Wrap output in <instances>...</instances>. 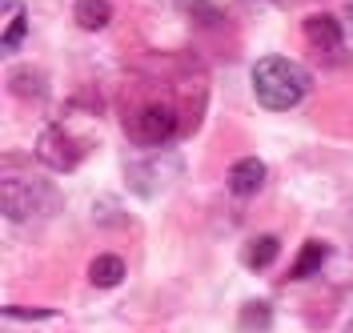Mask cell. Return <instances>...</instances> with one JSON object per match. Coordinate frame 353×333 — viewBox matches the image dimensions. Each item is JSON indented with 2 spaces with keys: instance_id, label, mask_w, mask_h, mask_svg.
I'll return each mask as SVG.
<instances>
[{
  "instance_id": "obj_1",
  "label": "cell",
  "mask_w": 353,
  "mask_h": 333,
  "mask_svg": "<svg viewBox=\"0 0 353 333\" xmlns=\"http://www.w3.org/2000/svg\"><path fill=\"white\" fill-rule=\"evenodd\" d=\"M309 72L301 65H293L285 57H261L253 65V92L269 112H285L293 109L301 97L309 92Z\"/></svg>"
},
{
  "instance_id": "obj_2",
  "label": "cell",
  "mask_w": 353,
  "mask_h": 333,
  "mask_svg": "<svg viewBox=\"0 0 353 333\" xmlns=\"http://www.w3.org/2000/svg\"><path fill=\"white\" fill-rule=\"evenodd\" d=\"M173 133H176V117L165 109V105H149V109H141L129 121V137L137 141V145H145V149L165 145Z\"/></svg>"
},
{
  "instance_id": "obj_3",
  "label": "cell",
  "mask_w": 353,
  "mask_h": 333,
  "mask_svg": "<svg viewBox=\"0 0 353 333\" xmlns=\"http://www.w3.org/2000/svg\"><path fill=\"white\" fill-rule=\"evenodd\" d=\"M37 161L44 169H52V173H72L81 165V149L61 129H44L41 141H37Z\"/></svg>"
},
{
  "instance_id": "obj_4",
  "label": "cell",
  "mask_w": 353,
  "mask_h": 333,
  "mask_svg": "<svg viewBox=\"0 0 353 333\" xmlns=\"http://www.w3.org/2000/svg\"><path fill=\"white\" fill-rule=\"evenodd\" d=\"M225 185H229L233 197H253V193H261V185H265V165L257 157H241V161L229 165Z\"/></svg>"
},
{
  "instance_id": "obj_5",
  "label": "cell",
  "mask_w": 353,
  "mask_h": 333,
  "mask_svg": "<svg viewBox=\"0 0 353 333\" xmlns=\"http://www.w3.org/2000/svg\"><path fill=\"white\" fill-rule=\"evenodd\" d=\"M305 41L317 48V52H337L341 41H345V28H341L337 17L317 12V17H305Z\"/></svg>"
},
{
  "instance_id": "obj_6",
  "label": "cell",
  "mask_w": 353,
  "mask_h": 333,
  "mask_svg": "<svg viewBox=\"0 0 353 333\" xmlns=\"http://www.w3.org/2000/svg\"><path fill=\"white\" fill-rule=\"evenodd\" d=\"M72 17H77V24L85 32H101V28L112 24V4L109 0H77L72 4Z\"/></svg>"
},
{
  "instance_id": "obj_7",
  "label": "cell",
  "mask_w": 353,
  "mask_h": 333,
  "mask_svg": "<svg viewBox=\"0 0 353 333\" xmlns=\"http://www.w3.org/2000/svg\"><path fill=\"white\" fill-rule=\"evenodd\" d=\"M325 257H330V245L325 241H305L301 253H297V261H293V269H289V281H305V277H313L317 269L325 265Z\"/></svg>"
},
{
  "instance_id": "obj_8",
  "label": "cell",
  "mask_w": 353,
  "mask_h": 333,
  "mask_svg": "<svg viewBox=\"0 0 353 333\" xmlns=\"http://www.w3.org/2000/svg\"><path fill=\"white\" fill-rule=\"evenodd\" d=\"M88 281L97 289H112L125 281V261L117 257V253H101V257H92V265H88Z\"/></svg>"
},
{
  "instance_id": "obj_9",
  "label": "cell",
  "mask_w": 353,
  "mask_h": 333,
  "mask_svg": "<svg viewBox=\"0 0 353 333\" xmlns=\"http://www.w3.org/2000/svg\"><path fill=\"white\" fill-rule=\"evenodd\" d=\"M277 257H281V241L265 233V237H257V241H249V249H245V257H241V261H245V269L261 273V269H269L273 261H277Z\"/></svg>"
},
{
  "instance_id": "obj_10",
  "label": "cell",
  "mask_w": 353,
  "mask_h": 333,
  "mask_svg": "<svg viewBox=\"0 0 353 333\" xmlns=\"http://www.w3.org/2000/svg\"><path fill=\"white\" fill-rule=\"evenodd\" d=\"M181 8L193 12L201 24H221V8L217 4H209V0H181Z\"/></svg>"
},
{
  "instance_id": "obj_11",
  "label": "cell",
  "mask_w": 353,
  "mask_h": 333,
  "mask_svg": "<svg viewBox=\"0 0 353 333\" xmlns=\"http://www.w3.org/2000/svg\"><path fill=\"white\" fill-rule=\"evenodd\" d=\"M245 317H241V325L245 330H269V305L265 301H253V305H245Z\"/></svg>"
},
{
  "instance_id": "obj_12",
  "label": "cell",
  "mask_w": 353,
  "mask_h": 333,
  "mask_svg": "<svg viewBox=\"0 0 353 333\" xmlns=\"http://www.w3.org/2000/svg\"><path fill=\"white\" fill-rule=\"evenodd\" d=\"M24 32H28V21H24V12H17L12 21H4V48L12 52V48L24 41Z\"/></svg>"
},
{
  "instance_id": "obj_13",
  "label": "cell",
  "mask_w": 353,
  "mask_h": 333,
  "mask_svg": "<svg viewBox=\"0 0 353 333\" xmlns=\"http://www.w3.org/2000/svg\"><path fill=\"white\" fill-rule=\"evenodd\" d=\"M4 313H8V317H28V321H37V317H48L52 310H21V305H8Z\"/></svg>"
},
{
  "instance_id": "obj_14",
  "label": "cell",
  "mask_w": 353,
  "mask_h": 333,
  "mask_svg": "<svg viewBox=\"0 0 353 333\" xmlns=\"http://www.w3.org/2000/svg\"><path fill=\"white\" fill-rule=\"evenodd\" d=\"M345 24H350V32H353V0H345Z\"/></svg>"
},
{
  "instance_id": "obj_15",
  "label": "cell",
  "mask_w": 353,
  "mask_h": 333,
  "mask_svg": "<svg viewBox=\"0 0 353 333\" xmlns=\"http://www.w3.org/2000/svg\"><path fill=\"white\" fill-rule=\"evenodd\" d=\"M345 333H353V321H350V325H345Z\"/></svg>"
}]
</instances>
